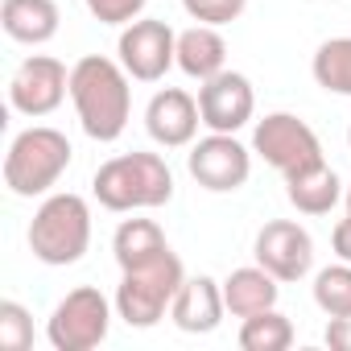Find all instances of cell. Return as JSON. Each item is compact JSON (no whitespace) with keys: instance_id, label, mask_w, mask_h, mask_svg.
Instances as JSON below:
<instances>
[{"instance_id":"cell-1","label":"cell","mask_w":351,"mask_h":351,"mask_svg":"<svg viewBox=\"0 0 351 351\" xmlns=\"http://www.w3.org/2000/svg\"><path fill=\"white\" fill-rule=\"evenodd\" d=\"M128 79L132 75L120 66V58H104V54H87L71 66V104L91 141L112 145L128 128V116H132Z\"/></svg>"},{"instance_id":"cell-2","label":"cell","mask_w":351,"mask_h":351,"mask_svg":"<svg viewBox=\"0 0 351 351\" xmlns=\"http://www.w3.org/2000/svg\"><path fill=\"white\" fill-rule=\"evenodd\" d=\"M91 191L108 211H153L173 199V173L157 153H120L95 169Z\"/></svg>"},{"instance_id":"cell-3","label":"cell","mask_w":351,"mask_h":351,"mask_svg":"<svg viewBox=\"0 0 351 351\" xmlns=\"http://www.w3.org/2000/svg\"><path fill=\"white\" fill-rule=\"evenodd\" d=\"M71 141L66 132L58 128H46V124H34L25 132L13 136L9 153H5V186L17 195V199H38L46 195L50 186H58V178L71 165Z\"/></svg>"},{"instance_id":"cell-4","label":"cell","mask_w":351,"mask_h":351,"mask_svg":"<svg viewBox=\"0 0 351 351\" xmlns=\"http://www.w3.org/2000/svg\"><path fill=\"white\" fill-rule=\"evenodd\" d=\"M91 248V207L83 195H50L29 223V252L42 265L66 269Z\"/></svg>"},{"instance_id":"cell-5","label":"cell","mask_w":351,"mask_h":351,"mask_svg":"<svg viewBox=\"0 0 351 351\" xmlns=\"http://www.w3.org/2000/svg\"><path fill=\"white\" fill-rule=\"evenodd\" d=\"M182 281H186V273H182V261L173 256V248L161 252V256H153V261H145V265H136V269H120L116 314L128 326H136V330L157 326L169 314V306H173V298H178Z\"/></svg>"},{"instance_id":"cell-6","label":"cell","mask_w":351,"mask_h":351,"mask_svg":"<svg viewBox=\"0 0 351 351\" xmlns=\"http://www.w3.org/2000/svg\"><path fill=\"white\" fill-rule=\"evenodd\" d=\"M252 153L265 157V165H273L281 178H293V173H306L326 161L318 132L293 112H269L265 120H256Z\"/></svg>"},{"instance_id":"cell-7","label":"cell","mask_w":351,"mask_h":351,"mask_svg":"<svg viewBox=\"0 0 351 351\" xmlns=\"http://www.w3.org/2000/svg\"><path fill=\"white\" fill-rule=\"evenodd\" d=\"M108 326H112V302L95 285H79L54 306L46 339L54 351H91L108 339Z\"/></svg>"},{"instance_id":"cell-8","label":"cell","mask_w":351,"mask_h":351,"mask_svg":"<svg viewBox=\"0 0 351 351\" xmlns=\"http://www.w3.org/2000/svg\"><path fill=\"white\" fill-rule=\"evenodd\" d=\"M186 169H191V178L203 191L232 195V191H240L248 182V173H252V149H244L236 141V132H211V136L191 145Z\"/></svg>"},{"instance_id":"cell-9","label":"cell","mask_w":351,"mask_h":351,"mask_svg":"<svg viewBox=\"0 0 351 351\" xmlns=\"http://www.w3.org/2000/svg\"><path fill=\"white\" fill-rule=\"evenodd\" d=\"M116 54L136 83H157L169 66H178V34L157 17H136L132 25H124Z\"/></svg>"},{"instance_id":"cell-10","label":"cell","mask_w":351,"mask_h":351,"mask_svg":"<svg viewBox=\"0 0 351 351\" xmlns=\"http://www.w3.org/2000/svg\"><path fill=\"white\" fill-rule=\"evenodd\" d=\"M66 95H71V71L58 58H50V54L25 58L13 71V79H9V104L21 116H34V120L58 112Z\"/></svg>"},{"instance_id":"cell-11","label":"cell","mask_w":351,"mask_h":351,"mask_svg":"<svg viewBox=\"0 0 351 351\" xmlns=\"http://www.w3.org/2000/svg\"><path fill=\"white\" fill-rule=\"evenodd\" d=\"M252 256L261 269H269L281 285H293L302 281L310 269H314V240L302 223L293 219H273L256 232V244H252Z\"/></svg>"},{"instance_id":"cell-12","label":"cell","mask_w":351,"mask_h":351,"mask_svg":"<svg viewBox=\"0 0 351 351\" xmlns=\"http://www.w3.org/2000/svg\"><path fill=\"white\" fill-rule=\"evenodd\" d=\"M199 112H203V124L211 132H240L256 112V95H252L248 75L219 71L215 79H207L199 87Z\"/></svg>"},{"instance_id":"cell-13","label":"cell","mask_w":351,"mask_h":351,"mask_svg":"<svg viewBox=\"0 0 351 351\" xmlns=\"http://www.w3.org/2000/svg\"><path fill=\"white\" fill-rule=\"evenodd\" d=\"M199 124H203L199 99L191 91H182V87L157 91L149 99V108H145V128H149V136L161 149H186V145H195Z\"/></svg>"},{"instance_id":"cell-14","label":"cell","mask_w":351,"mask_h":351,"mask_svg":"<svg viewBox=\"0 0 351 351\" xmlns=\"http://www.w3.org/2000/svg\"><path fill=\"white\" fill-rule=\"evenodd\" d=\"M223 310H228L223 285L203 273V277H186L182 281L178 298H173V306H169V318H173V326L186 330V335H211L223 322Z\"/></svg>"},{"instance_id":"cell-15","label":"cell","mask_w":351,"mask_h":351,"mask_svg":"<svg viewBox=\"0 0 351 351\" xmlns=\"http://www.w3.org/2000/svg\"><path fill=\"white\" fill-rule=\"evenodd\" d=\"M0 25L21 46H46L58 34L62 13L54 0H5L0 5Z\"/></svg>"},{"instance_id":"cell-16","label":"cell","mask_w":351,"mask_h":351,"mask_svg":"<svg viewBox=\"0 0 351 351\" xmlns=\"http://www.w3.org/2000/svg\"><path fill=\"white\" fill-rule=\"evenodd\" d=\"M223 62H228V42H223L219 25H191V29L178 34V66H182V75L207 83L219 71H228Z\"/></svg>"},{"instance_id":"cell-17","label":"cell","mask_w":351,"mask_h":351,"mask_svg":"<svg viewBox=\"0 0 351 351\" xmlns=\"http://www.w3.org/2000/svg\"><path fill=\"white\" fill-rule=\"evenodd\" d=\"M281 298V281L261 269V265H244V269H232V277L223 281V302L236 318H248V314H261V310H273Z\"/></svg>"},{"instance_id":"cell-18","label":"cell","mask_w":351,"mask_h":351,"mask_svg":"<svg viewBox=\"0 0 351 351\" xmlns=\"http://www.w3.org/2000/svg\"><path fill=\"white\" fill-rule=\"evenodd\" d=\"M285 199L302 211V215H330L335 203L343 199V182L339 173L322 161L306 173H293V178H285Z\"/></svg>"},{"instance_id":"cell-19","label":"cell","mask_w":351,"mask_h":351,"mask_svg":"<svg viewBox=\"0 0 351 351\" xmlns=\"http://www.w3.org/2000/svg\"><path fill=\"white\" fill-rule=\"evenodd\" d=\"M112 252H116L120 269H136V265L169 252V240L153 219H124L116 228V236H112Z\"/></svg>"},{"instance_id":"cell-20","label":"cell","mask_w":351,"mask_h":351,"mask_svg":"<svg viewBox=\"0 0 351 351\" xmlns=\"http://www.w3.org/2000/svg\"><path fill=\"white\" fill-rule=\"evenodd\" d=\"M314 83L330 95H347L351 99V38H330L314 50Z\"/></svg>"},{"instance_id":"cell-21","label":"cell","mask_w":351,"mask_h":351,"mask_svg":"<svg viewBox=\"0 0 351 351\" xmlns=\"http://www.w3.org/2000/svg\"><path fill=\"white\" fill-rule=\"evenodd\" d=\"M293 343V322L273 306L261 314H248L240 326V347L244 351H285Z\"/></svg>"},{"instance_id":"cell-22","label":"cell","mask_w":351,"mask_h":351,"mask_svg":"<svg viewBox=\"0 0 351 351\" xmlns=\"http://www.w3.org/2000/svg\"><path fill=\"white\" fill-rule=\"evenodd\" d=\"M314 306L326 318L351 314V265L347 261H339V265H330L314 277Z\"/></svg>"},{"instance_id":"cell-23","label":"cell","mask_w":351,"mask_h":351,"mask_svg":"<svg viewBox=\"0 0 351 351\" xmlns=\"http://www.w3.org/2000/svg\"><path fill=\"white\" fill-rule=\"evenodd\" d=\"M0 347L29 351L34 347V318L21 302H0Z\"/></svg>"},{"instance_id":"cell-24","label":"cell","mask_w":351,"mask_h":351,"mask_svg":"<svg viewBox=\"0 0 351 351\" xmlns=\"http://www.w3.org/2000/svg\"><path fill=\"white\" fill-rule=\"evenodd\" d=\"M182 9H186L199 25H232V21H240V13L248 9V0H182Z\"/></svg>"},{"instance_id":"cell-25","label":"cell","mask_w":351,"mask_h":351,"mask_svg":"<svg viewBox=\"0 0 351 351\" xmlns=\"http://www.w3.org/2000/svg\"><path fill=\"white\" fill-rule=\"evenodd\" d=\"M83 5L99 25H132L149 0H83Z\"/></svg>"},{"instance_id":"cell-26","label":"cell","mask_w":351,"mask_h":351,"mask_svg":"<svg viewBox=\"0 0 351 351\" xmlns=\"http://www.w3.org/2000/svg\"><path fill=\"white\" fill-rule=\"evenodd\" d=\"M322 339H326V347H330V351H351V314H343V318H330Z\"/></svg>"},{"instance_id":"cell-27","label":"cell","mask_w":351,"mask_h":351,"mask_svg":"<svg viewBox=\"0 0 351 351\" xmlns=\"http://www.w3.org/2000/svg\"><path fill=\"white\" fill-rule=\"evenodd\" d=\"M330 248H335V256H339V261H347V265H351V215L335 223V232H330Z\"/></svg>"},{"instance_id":"cell-28","label":"cell","mask_w":351,"mask_h":351,"mask_svg":"<svg viewBox=\"0 0 351 351\" xmlns=\"http://www.w3.org/2000/svg\"><path fill=\"white\" fill-rule=\"evenodd\" d=\"M343 199H347V215H351V186H347V195H343Z\"/></svg>"},{"instance_id":"cell-29","label":"cell","mask_w":351,"mask_h":351,"mask_svg":"<svg viewBox=\"0 0 351 351\" xmlns=\"http://www.w3.org/2000/svg\"><path fill=\"white\" fill-rule=\"evenodd\" d=\"M347 145H351V128H347Z\"/></svg>"}]
</instances>
